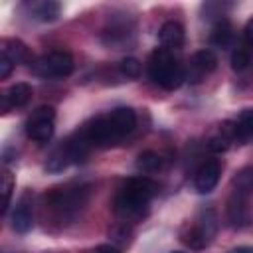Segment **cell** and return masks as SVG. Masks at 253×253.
Masks as SVG:
<instances>
[{
    "label": "cell",
    "mask_w": 253,
    "mask_h": 253,
    "mask_svg": "<svg viewBox=\"0 0 253 253\" xmlns=\"http://www.w3.org/2000/svg\"><path fill=\"white\" fill-rule=\"evenodd\" d=\"M136 126V115L130 107H119L113 109L107 115H99L87 125L79 128L81 136L89 142V146L107 148L117 142H121L132 128Z\"/></svg>",
    "instance_id": "obj_1"
},
{
    "label": "cell",
    "mask_w": 253,
    "mask_h": 253,
    "mask_svg": "<svg viewBox=\"0 0 253 253\" xmlns=\"http://www.w3.org/2000/svg\"><path fill=\"white\" fill-rule=\"evenodd\" d=\"M158 184L146 176H134L128 178L117 198H115V213L123 221H138L144 217L150 200L156 196Z\"/></svg>",
    "instance_id": "obj_2"
},
{
    "label": "cell",
    "mask_w": 253,
    "mask_h": 253,
    "mask_svg": "<svg viewBox=\"0 0 253 253\" xmlns=\"http://www.w3.org/2000/svg\"><path fill=\"white\" fill-rule=\"evenodd\" d=\"M148 75L150 79L166 91L178 89L186 81V67L170 53V49L158 47L152 51L148 61Z\"/></svg>",
    "instance_id": "obj_3"
},
{
    "label": "cell",
    "mask_w": 253,
    "mask_h": 253,
    "mask_svg": "<svg viewBox=\"0 0 253 253\" xmlns=\"http://www.w3.org/2000/svg\"><path fill=\"white\" fill-rule=\"evenodd\" d=\"M89 186H61V188H53L49 194H45V202L47 206L53 210L55 215L59 217H71L75 215L89 200Z\"/></svg>",
    "instance_id": "obj_4"
},
{
    "label": "cell",
    "mask_w": 253,
    "mask_h": 253,
    "mask_svg": "<svg viewBox=\"0 0 253 253\" xmlns=\"http://www.w3.org/2000/svg\"><path fill=\"white\" fill-rule=\"evenodd\" d=\"M73 71V57L69 51L53 49L49 53H43L32 63V73L42 79H59L67 77Z\"/></svg>",
    "instance_id": "obj_5"
},
{
    "label": "cell",
    "mask_w": 253,
    "mask_h": 253,
    "mask_svg": "<svg viewBox=\"0 0 253 253\" xmlns=\"http://www.w3.org/2000/svg\"><path fill=\"white\" fill-rule=\"evenodd\" d=\"M215 229H217V215H215L213 210H206L182 233V241L190 249H204L206 245L211 243V239L215 235Z\"/></svg>",
    "instance_id": "obj_6"
},
{
    "label": "cell",
    "mask_w": 253,
    "mask_h": 253,
    "mask_svg": "<svg viewBox=\"0 0 253 253\" xmlns=\"http://www.w3.org/2000/svg\"><path fill=\"white\" fill-rule=\"evenodd\" d=\"M53 119L55 111L53 107H40L32 113V117L26 123V132L36 142H47L53 136Z\"/></svg>",
    "instance_id": "obj_7"
},
{
    "label": "cell",
    "mask_w": 253,
    "mask_h": 253,
    "mask_svg": "<svg viewBox=\"0 0 253 253\" xmlns=\"http://www.w3.org/2000/svg\"><path fill=\"white\" fill-rule=\"evenodd\" d=\"M219 174H221V164L217 158H208L200 164V168L196 170L194 176V188L200 194H210L217 182H219Z\"/></svg>",
    "instance_id": "obj_8"
},
{
    "label": "cell",
    "mask_w": 253,
    "mask_h": 253,
    "mask_svg": "<svg viewBox=\"0 0 253 253\" xmlns=\"http://www.w3.org/2000/svg\"><path fill=\"white\" fill-rule=\"evenodd\" d=\"M215 65H217V57L213 55V51L211 49H200L190 59V65L186 69V79H190L192 83H198V81H202L204 75L211 73L215 69Z\"/></svg>",
    "instance_id": "obj_9"
},
{
    "label": "cell",
    "mask_w": 253,
    "mask_h": 253,
    "mask_svg": "<svg viewBox=\"0 0 253 253\" xmlns=\"http://www.w3.org/2000/svg\"><path fill=\"white\" fill-rule=\"evenodd\" d=\"M225 213H227V221H229L233 227H243V225H247V223H249V198L231 194L229 200H227Z\"/></svg>",
    "instance_id": "obj_10"
},
{
    "label": "cell",
    "mask_w": 253,
    "mask_h": 253,
    "mask_svg": "<svg viewBox=\"0 0 253 253\" xmlns=\"http://www.w3.org/2000/svg\"><path fill=\"white\" fill-rule=\"evenodd\" d=\"M32 225H34V211L30 204V194H24L12 211V229L18 233H26L32 229Z\"/></svg>",
    "instance_id": "obj_11"
},
{
    "label": "cell",
    "mask_w": 253,
    "mask_h": 253,
    "mask_svg": "<svg viewBox=\"0 0 253 253\" xmlns=\"http://www.w3.org/2000/svg\"><path fill=\"white\" fill-rule=\"evenodd\" d=\"M32 87L28 83H16L12 85L4 95H2V113H6L8 109H16V107H24L30 103L32 99Z\"/></svg>",
    "instance_id": "obj_12"
},
{
    "label": "cell",
    "mask_w": 253,
    "mask_h": 253,
    "mask_svg": "<svg viewBox=\"0 0 253 253\" xmlns=\"http://www.w3.org/2000/svg\"><path fill=\"white\" fill-rule=\"evenodd\" d=\"M158 38H160V43L164 45V49H178L184 45V28L180 22L168 20L162 24Z\"/></svg>",
    "instance_id": "obj_13"
},
{
    "label": "cell",
    "mask_w": 253,
    "mask_h": 253,
    "mask_svg": "<svg viewBox=\"0 0 253 253\" xmlns=\"http://www.w3.org/2000/svg\"><path fill=\"white\" fill-rule=\"evenodd\" d=\"M231 142H235V125L233 121H225L219 125L217 132L208 140V148L213 152H223L229 148Z\"/></svg>",
    "instance_id": "obj_14"
},
{
    "label": "cell",
    "mask_w": 253,
    "mask_h": 253,
    "mask_svg": "<svg viewBox=\"0 0 253 253\" xmlns=\"http://www.w3.org/2000/svg\"><path fill=\"white\" fill-rule=\"evenodd\" d=\"M231 194L251 198L253 196V166L241 168L231 180Z\"/></svg>",
    "instance_id": "obj_15"
},
{
    "label": "cell",
    "mask_w": 253,
    "mask_h": 253,
    "mask_svg": "<svg viewBox=\"0 0 253 253\" xmlns=\"http://www.w3.org/2000/svg\"><path fill=\"white\" fill-rule=\"evenodd\" d=\"M69 164H73V160H71V154H69V148H67V144H65V140L59 144V146H55L53 150H51V154L47 156V162H45V170L47 172H61V170H65Z\"/></svg>",
    "instance_id": "obj_16"
},
{
    "label": "cell",
    "mask_w": 253,
    "mask_h": 253,
    "mask_svg": "<svg viewBox=\"0 0 253 253\" xmlns=\"http://www.w3.org/2000/svg\"><path fill=\"white\" fill-rule=\"evenodd\" d=\"M233 40V26L229 20L225 18H219L210 34V43L215 45V47H227Z\"/></svg>",
    "instance_id": "obj_17"
},
{
    "label": "cell",
    "mask_w": 253,
    "mask_h": 253,
    "mask_svg": "<svg viewBox=\"0 0 253 253\" xmlns=\"http://www.w3.org/2000/svg\"><path fill=\"white\" fill-rule=\"evenodd\" d=\"M0 55H6V57L16 65V63H22V61L28 59V47H26V43H24L22 40H18V38H16V40H14V38L2 40Z\"/></svg>",
    "instance_id": "obj_18"
},
{
    "label": "cell",
    "mask_w": 253,
    "mask_h": 253,
    "mask_svg": "<svg viewBox=\"0 0 253 253\" xmlns=\"http://www.w3.org/2000/svg\"><path fill=\"white\" fill-rule=\"evenodd\" d=\"M235 125V142H249L253 140V109H245L241 111V115L237 117V121H233Z\"/></svg>",
    "instance_id": "obj_19"
},
{
    "label": "cell",
    "mask_w": 253,
    "mask_h": 253,
    "mask_svg": "<svg viewBox=\"0 0 253 253\" xmlns=\"http://www.w3.org/2000/svg\"><path fill=\"white\" fill-rule=\"evenodd\" d=\"M30 14L32 18L40 22H53L59 16V4L51 0H42V2H32L30 4Z\"/></svg>",
    "instance_id": "obj_20"
},
{
    "label": "cell",
    "mask_w": 253,
    "mask_h": 253,
    "mask_svg": "<svg viewBox=\"0 0 253 253\" xmlns=\"http://www.w3.org/2000/svg\"><path fill=\"white\" fill-rule=\"evenodd\" d=\"M160 166H162V158L154 150H144L136 158V168L140 172H144V174H152V172L160 170Z\"/></svg>",
    "instance_id": "obj_21"
},
{
    "label": "cell",
    "mask_w": 253,
    "mask_h": 253,
    "mask_svg": "<svg viewBox=\"0 0 253 253\" xmlns=\"http://www.w3.org/2000/svg\"><path fill=\"white\" fill-rule=\"evenodd\" d=\"M249 63H251L249 51H247L245 47H237V49L233 51V55H231V67H233L235 71H243V69H247Z\"/></svg>",
    "instance_id": "obj_22"
},
{
    "label": "cell",
    "mask_w": 253,
    "mask_h": 253,
    "mask_svg": "<svg viewBox=\"0 0 253 253\" xmlns=\"http://www.w3.org/2000/svg\"><path fill=\"white\" fill-rule=\"evenodd\" d=\"M119 69H121V73H123V75H126V77L134 79V77H138V75H140V61H138V59H134V57H125V59L119 63Z\"/></svg>",
    "instance_id": "obj_23"
},
{
    "label": "cell",
    "mask_w": 253,
    "mask_h": 253,
    "mask_svg": "<svg viewBox=\"0 0 253 253\" xmlns=\"http://www.w3.org/2000/svg\"><path fill=\"white\" fill-rule=\"evenodd\" d=\"M12 188H14V180H12V174L8 170L2 172V194H4V206H2V211L8 210L10 206V198H12Z\"/></svg>",
    "instance_id": "obj_24"
},
{
    "label": "cell",
    "mask_w": 253,
    "mask_h": 253,
    "mask_svg": "<svg viewBox=\"0 0 253 253\" xmlns=\"http://www.w3.org/2000/svg\"><path fill=\"white\" fill-rule=\"evenodd\" d=\"M12 69H14V63H12L6 55H0V77L6 79V77L12 73Z\"/></svg>",
    "instance_id": "obj_25"
},
{
    "label": "cell",
    "mask_w": 253,
    "mask_h": 253,
    "mask_svg": "<svg viewBox=\"0 0 253 253\" xmlns=\"http://www.w3.org/2000/svg\"><path fill=\"white\" fill-rule=\"evenodd\" d=\"M243 40H245V43H247L249 47H253V18L247 22V26H245V30H243Z\"/></svg>",
    "instance_id": "obj_26"
},
{
    "label": "cell",
    "mask_w": 253,
    "mask_h": 253,
    "mask_svg": "<svg viewBox=\"0 0 253 253\" xmlns=\"http://www.w3.org/2000/svg\"><path fill=\"white\" fill-rule=\"evenodd\" d=\"M91 253H121L115 245H99V247H95Z\"/></svg>",
    "instance_id": "obj_27"
},
{
    "label": "cell",
    "mask_w": 253,
    "mask_h": 253,
    "mask_svg": "<svg viewBox=\"0 0 253 253\" xmlns=\"http://www.w3.org/2000/svg\"><path fill=\"white\" fill-rule=\"evenodd\" d=\"M229 253H253V247H247V245H241V247H235V249H231Z\"/></svg>",
    "instance_id": "obj_28"
},
{
    "label": "cell",
    "mask_w": 253,
    "mask_h": 253,
    "mask_svg": "<svg viewBox=\"0 0 253 253\" xmlns=\"http://www.w3.org/2000/svg\"><path fill=\"white\" fill-rule=\"evenodd\" d=\"M174 253H182V251H174Z\"/></svg>",
    "instance_id": "obj_29"
}]
</instances>
